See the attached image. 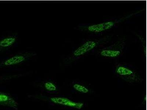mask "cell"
<instances>
[{"label":"cell","mask_w":147,"mask_h":110,"mask_svg":"<svg viewBox=\"0 0 147 110\" xmlns=\"http://www.w3.org/2000/svg\"><path fill=\"white\" fill-rule=\"evenodd\" d=\"M110 39L109 36H106L102 38L87 40L74 51L72 54V59L74 61L80 58L97 47L108 42Z\"/></svg>","instance_id":"6da1fadb"},{"label":"cell","mask_w":147,"mask_h":110,"mask_svg":"<svg viewBox=\"0 0 147 110\" xmlns=\"http://www.w3.org/2000/svg\"><path fill=\"white\" fill-rule=\"evenodd\" d=\"M126 44L124 38L117 40L112 45L101 49L99 54L102 57L115 58L119 57L123 53Z\"/></svg>","instance_id":"7a4b0ae2"},{"label":"cell","mask_w":147,"mask_h":110,"mask_svg":"<svg viewBox=\"0 0 147 110\" xmlns=\"http://www.w3.org/2000/svg\"><path fill=\"white\" fill-rule=\"evenodd\" d=\"M135 14L136 13H133L117 20L107 21L98 23V24L91 25L86 26L85 27H83L81 28H82L83 30H86L88 32L95 33L104 32L107 30L111 29L116 25L117 23L123 21L127 18H129L131 16H133V15Z\"/></svg>","instance_id":"3957f363"},{"label":"cell","mask_w":147,"mask_h":110,"mask_svg":"<svg viewBox=\"0 0 147 110\" xmlns=\"http://www.w3.org/2000/svg\"><path fill=\"white\" fill-rule=\"evenodd\" d=\"M36 55L34 52H26L14 55L0 62V68L17 65Z\"/></svg>","instance_id":"277c9868"},{"label":"cell","mask_w":147,"mask_h":110,"mask_svg":"<svg viewBox=\"0 0 147 110\" xmlns=\"http://www.w3.org/2000/svg\"><path fill=\"white\" fill-rule=\"evenodd\" d=\"M115 72L121 78L129 82H135L138 78L133 70L124 65H118L115 68Z\"/></svg>","instance_id":"5b68a950"},{"label":"cell","mask_w":147,"mask_h":110,"mask_svg":"<svg viewBox=\"0 0 147 110\" xmlns=\"http://www.w3.org/2000/svg\"><path fill=\"white\" fill-rule=\"evenodd\" d=\"M51 102L56 104L67 106L71 108L80 109L84 107V103L76 102L70 100L68 98L63 97H54L50 99Z\"/></svg>","instance_id":"8992f818"},{"label":"cell","mask_w":147,"mask_h":110,"mask_svg":"<svg viewBox=\"0 0 147 110\" xmlns=\"http://www.w3.org/2000/svg\"><path fill=\"white\" fill-rule=\"evenodd\" d=\"M0 105L18 109V103L13 98L6 93L0 91Z\"/></svg>","instance_id":"52a82bcc"},{"label":"cell","mask_w":147,"mask_h":110,"mask_svg":"<svg viewBox=\"0 0 147 110\" xmlns=\"http://www.w3.org/2000/svg\"><path fill=\"white\" fill-rule=\"evenodd\" d=\"M17 40V37L14 35L5 37L0 39V53L10 48Z\"/></svg>","instance_id":"ba28073f"},{"label":"cell","mask_w":147,"mask_h":110,"mask_svg":"<svg viewBox=\"0 0 147 110\" xmlns=\"http://www.w3.org/2000/svg\"><path fill=\"white\" fill-rule=\"evenodd\" d=\"M73 87L76 91L82 93H88L89 92V90L87 87L80 84L75 83L73 85Z\"/></svg>","instance_id":"9c48e42d"},{"label":"cell","mask_w":147,"mask_h":110,"mask_svg":"<svg viewBox=\"0 0 147 110\" xmlns=\"http://www.w3.org/2000/svg\"><path fill=\"white\" fill-rule=\"evenodd\" d=\"M46 90L49 91H53L57 90V87L53 82H47L44 84Z\"/></svg>","instance_id":"30bf717a"}]
</instances>
